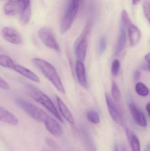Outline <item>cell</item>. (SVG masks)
<instances>
[{
  "label": "cell",
  "mask_w": 150,
  "mask_h": 151,
  "mask_svg": "<svg viewBox=\"0 0 150 151\" xmlns=\"http://www.w3.org/2000/svg\"><path fill=\"white\" fill-rule=\"evenodd\" d=\"M16 102L22 110L37 121L44 122L48 116L43 110L24 99H17Z\"/></svg>",
  "instance_id": "cell-6"
},
{
  "label": "cell",
  "mask_w": 150,
  "mask_h": 151,
  "mask_svg": "<svg viewBox=\"0 0 150 151\" xmlns=\"http://www.w3.org/2000/svg\"><path fill=\"white\" fill-rule=\"evenodd\" d=\"M141 1V0H132V2L134 5H135L138 4V3L140 2Z\"/></svg>",
  "instance_id": "cell-34"
},
{
  "label": "cell",
  "mask_w": 150,
  "mask_h": 151,
  "mask_svg": "<svg viewBox=\"0 0 150 151\" xmlns=\"http://www.w3.org/2000/svg\"><path fill=\"white\" fill-rule=\"evenodd\" d=\"M76 73L78 82L81 86L85 88L88 87L87 77H86V71L83 62L78 61L76 64Z\"/></svg>",
  "instance_id": "cell-13"
},
{
  "label": "cell",
  "mask_w": 150,
  "mask_h": 151,
  "mask_svg": "<svg viewBox=\"0 0 150 151\" xmlns=\"http://www.w3.org/2000/svg\"><path fill=\"white\" fill-rule=\"evenodd\" d=\"M4 10L5 15L9 16H14L20 12L21 8L18 0H9L4 5Z\"/></svg>",
  "instance_id": "cell-16"
},
{
  "label": "cell",
  "mask_w": 150,
  "mask_h": 151,
  "mask_svg": "<svg viewBox=\"0 0 150 151\" xmlns=\"http://www.w3.org/2000/svg\"><path fill=\"white\" fill-rule=\"evenodd\" d=\"M46 128L48 131L56 137H60L63 134L61 127L59 123L53 118L48 117L44 122Z\"/></svg>",
  "instance_id": "cell-10"
},
{
  "label": "cell",
  "mask_w": 150,
  "mask_h": 151,
  "mask_svg": "<svg viewBox=\"0 0 150 151\" xmlns=\"http://www.w3.org/2000/svg\"><path fill=\"white\" fill-rule=\"evenodd\" d=\"M18 1L20 4L21 11L31 7L30 0H18Z\"/></svg>",
  "instance_id": "cell-29"
},
{
  "label": "cell",
  "mask_w": 150,
  "mask_h": 151,
  "mask_svg": "<svg viewBox=\"0 0 150 151\" xmlns=\"http://www.w3.org/2000/svg\"><path fill=\"white\" fill-rule=\"evenodd\" d=\"M141 73H140V72L138 71H136L134 73V79L136 81H138V80L140 79V78H141Z\"/></svg>",
  "instance_id": "cell-31"
},
{
  "label": "cell",
  "mask_w": 150,
  "mask_h": 151,
  "mask_svg": "<svg viewBox=\"0 0 150 151\" xmlns=\"http://www.w3.org/2000/svg\"><path fill=\"white\" fill-rule=\"evenodd\" d=\"M1 35L5 40L15 45H20L23 42L22 36L18 31L14 27L8 26L3 27Z\"/></svg>",
  "instance_id": "cell-8"
},
{
  "label": "cell",
  "mask_w": 150,
  "mask_h": 151,
  "mask_svg": "<svg viewBox=\"0 0 150 151\" xmlns=\"http://www.w3.org/2000/svg\"><path fill=\"white\" fill-rule=\"evenodd\" d=\"M126 40H127V34H126V30L124 26L122 24L115 51H114L115 55L117 56L119 55L123 50L126 44Z\"/></svg>",
  "instance_id": "cell-17"
},
{
  "label": "cell",
  "mask_w": 150,
  "mask_h": 151,
  "mask_svg": "<svg viewBox=\"0 0 150 151\" xmlns=\"http://www.w3.org/2000/svg\"><path fill=\"white\" fill-rule=\"evenodd\" d=\"M126 133L132 151H141L140 143L137 137L129 129H126Z\"/></svg>",
  "instance_id": "cell-19"
},
{
  "label": "cell",
  "mask_w": 150,
  "mask_h": 151,
  "mask_svg": "<svg viewBox=\"0 0 150 151\" xmlns=\"http://www.w3.org/2000/svg\"><path fill=\"white\" fill-rule=\"evenodd\" d=\"M146 108L150 117V102H149V103L147 104L146 106Z\"/></svg>",
  "instance_id": "cell-33"
},
{
  "label": "cell",
  "mask_w": 150,
  "mask_h": 151,
  "mask_svg": "<svg viewBox=\"0 0 150 151\" xmlns=\"http://www.w3.org/2000/svg\"><path fill=\"white\" fill-rule=\"evenodd\" d=\"M0 88L5 90H8L10 89V87L9 83L1 76L0 77Z\"/></svg>",
  "instance_id": "cell-30"
},
{
  "label": "cell",
  "mask_w": 150,
  "mask_h": 151,
  "mask_svg": "<svg viewBox=\"0 0 150 151\" xmlns=\"http://www.w3.org/2000/svg\"><path fill=\"white\" fill-rule=\"evenodd\" d=\"M105 98L108 111L112 119L117 124L122 126L124 122V120L121 113L117 106L114 104L109 94L107 93L105 94Z\"/></svg>",
  "instance_id": "cell-9"
},
{
  "label": "cell",
  "mask_w": 150,
  "mask_h": 151,
  "mask_svg": "<svg viewBox=\"0 0 150 151\" xmlns=\"http://www.w3.org/2000/svg\"><path fill=\"white\" fill-rule=\"evenodd\" d=\"M11 70H13L20 75L23 76L24 77L33 81L36 83H40V82L39 78L36 74L30 70L29 69L20 65L17 64L16 63L14 64Z\"/></svg>",
  "instance_id": "cell-12"
},
{
  "label": "cell",
  "mask_w": 150,
  "mask_h": 151,
  "mask_svg": "<svg viewBox=\"0 0 150 151\" xmlns=\"http://www.w3.org/2000/svg\"><path fill=\"white\" fill-rule=\"evenodd\" d=\"M34 66L39 70L43 75L48 79L61 93H65V88L54 67L48 62L40 58H33L31 60Z\"/></svg>",
  "instance_id": "cell-1"
},
{
  "label": "cell",
  "mask_w": 150,
  "mask_h": 151,
  "mask_svg": "<svg viewBox=\"0 0 150 151\" xmlns=\"http://www.w3.org/2000/svg\"><path fill=\"white\" fill-rule=\"evenodd\" d=\"M0 120L12 126H17L18 123L17 118L4 107H0Z\"/></svg>",
  "instance_id": "cell-15"
},
{
  "label": "cell",
  "mask_w": 150,
  "mask_h": 151,
  "mask_svg": "<svg viewBox=\"0 0 150 151\" xmlns=\"http://www.w3.org/2000/svg\"><path fill=\"white\" fill-rule=\"evenodd\" d=\"M122 151H127V150H126V148H125V147H124V146H123V147H122Z\"/></svg>",
  "instance_id": "cell-36"
},
{
  "label": "cell",
  "mask_w": 150,
  "mask_h": 151,
  "mask_svg": "<svg viewBox=\"0 0 150 151\" xmlns=\"http://www.w3.org/2000/svg\"><path fill=\"white\" fill-rule=\"evenodd\" d=\"M81 133L82 136L83 141L88 151H97L94 142L87 129L83 128L82 130H81Z\"/></svg>",
  "instance_id": "cell-18"
},
{
  "label": "cell",
  "mask_w": 150,
  "mask_h": 151,
  "mask_svg": "<svg viewBox=\"0 0 150 151\" xmlns=\"http://www.w3.org/2000/svg\"><path fill=\"white\" fill-rule=\"evenodd\" d=\"M144 13L150 24V1L144 0L143 3Z\"/></svg>",
  "instance_id": "cell-25"
},
{
  "label": "cell",
  "mask_w": 150,
  "mask_h": 151,
  "mask_svg": "<svg viewBox=\"0 0 150 151\" xmlns=\"http://www.w3.org/2000/svg\"><path fill=\"white\" fill-rule=\"evenodd\" d=\"M86 117L89 121L93 124H98L100 122V118L98 113L93 110H90L86 113Z\"/></svg>",
  "instance_id": "cell-22"
},
{
  "label": "cell",
  "mask_w": 150,
  "mask_h": 151,
  "mask_svg": "<svg viewBox=\"0 0 150 151\" xmlns=\"http://www.w3.org/2000/svg\"><path fill=\"white\" fill-rule=\"evenodd\" d=\"M129 108L136 122L141 127H146L147 126V122L143 113L133 103L129 104Z\"/></svg>",
  "instance_id": "cell-11"
},
{
  "label": "cell",
  "mask_w": 150,
  "mask_h": 151,
  "mask_svg": "<svg viewBox=\"0 0 150 151\" xmlns=\"http://www.w3.org/2000/svg\"><path fill=\"white\" fill-rule=\"evenodd\" d=\"M120 68V64L118 59L114 60L112 64V73L114 76H117L119 74Z\"/></svg>",
  "instance_id": "cell-26"
},
{
  "label": "cell",
  "mask_w": 150,
  "mask_h": 151,
  "mask_svg": "<svg viewBox=\"0 0 150 151\" xmlns=\"http://www.w3.org/2000/svg\"><path fill=\"white\" fill-rule=\"evenodd\" d=\"M121 20L122 24L127 30L130 46L134 47L137 45L141 40V33L139 28L133 24L125 10L122 12Z\"/></svg>",
  "instance_id": "cell-5"
},
{
  "label": "cell",
  "mask_w": 150,
  "mask_h": 151,
  "mask_svg": "<svg viewBox=\"0 0 150 151\" xmlns=\"http://www.w3.org/2000/svg\"><path fill=\"white\" fill-rule=\"evenodd\" d=\"M39 38L47 47L60 52V49L52 30L47 27L41 28L38 32Z\"/></svg>",
  "instance_id": "cell-7"
},
{
  "label": "cell",
  "mask_w": 150,
  "mask_h": 151,
  "mask_svg": "<svg viewBox=\"0 0 150 151\" xmlns=\"http://www.w3.org/2000/svg\"><path fill=\"white\" fill-rule=\"evenodd\" d=\"M25 88L26 93L31 98L46 108L58 120L63 122L62 118L54 105L46 95L31 84H26L25 86Z\"/></svg>",
  "instance_id": "cell-2"
},
{
  "label": "cell",
  "mask_w": 150,
  "mask_h": 151,
  "mask_svg": "<svg viewBox=\"0 0 150 151\" xmlns=\"http://www.w3.org/2000/svg\"><path fill=\"white\" fill-rule=\"evenodd\" d=\"M20 23L23 26L26 25L30 21L31 16V7H30L27 9L20 12Z\"/></svg>",
  "instance_id": "cell-20"
},
{
  "label": "cell",
  "mask_w": 150,
  "mask_h": 151,
  "mask_svg": "<svg viewBox=\"0 0 150 151\" xmlns=\"http://www.w3.org/2000/svg\"><path fill=\"white\" fill-rule=\"evenodd\" d=\"M92 22L89 20L75 43V53L79 61L83 62L86 57L88 46V35L91 29Z\"/></svg>",
  "instance_id": "cell-4"
},
{
  "label": "cell",
  "mask_w": 150,
  "mask_h": 151,
  "mask_svg": "<svg viewBox=\"0 0 150 151\" xmlns=\"http://www.w3.org/2000/svg\"><path fill=\"white\" fill-rule=\"evenodd\" d=\"M114 151H118V147H117V145H114Z\"/></svg>",
  "instance_id": "cell-35"
},
{
  "label": "cell",
  "mask_w": 150,
  "mask_h": 151,
  "mask_svg": "<svg viewBox=\"0 0 150 151\" xmlns=\"http://www.w3.org/2000/svg\"><path fill=\"white\" fill-rule=\"evenodd\" d=\"M80 0H69V2L60 21L61 32L64 34L71 27L79 8Z\"/></svg>",
  "instance_id": "cell-3"
},
{
  "label": "cell",
  "mask_w": 150,
  "mask_h": 151,
  "mask_svg": "<svg viewBox=\"0 0 150 151\" xmlns=\"http://www.w3.org/2000/svg\"><path fill=\"white\" fill-rule=\"evenodd\" d=\"M15 63L11 58L5 55H0V65L1 66L8 69H12Z\"/></svg>",
  "instance_id": "cell-21"
},
{
  "label": "cell",
  "mask_w": 150,
  "mask_h": 151,
  "mask_svg": "<svg viewBox=\"0 0 150 151\" xmlns=\"http://www.w3.org/2000/svg\"><path fill=\"white\" fill-rule=\"evenodd\" d=\"M56 101L60 112L64 119L70 124L72 125L75 124V119L68 106L58 96L56 97Z\"/></svg>",
  "instance_id": "cell-14"
},
{
  "label": "cell",
  "mask_w": 150,
  "mask_h": 151,
  "mask_svg": "<svg viewBox=\"0 0 150 151\" xmlns=\"http://www.w3.org/2000/svg\"><path fill=\"white\" fill-rule=\"evenodd\" d=\"M112 95L113 99L116 101H119L121 98L120 91L115 82H113L112 83Z\"/></svg>",
  "instance_id": "cell-24"
},
{
  "label": "cell",
  "mask_w": 150,
  "mask_h": 151,
  "mask_svg": "<svg viewBox=\"0 0 150 151\" xmlns=\"http://www.w3.org/2000/svg\"><path fill=\"white\" fill-rule=\"evenodd\" d=\"M145 60L150 65V52L145 56Z\"/></svg>",
  "instance_id": "cell-32"
},
{
  "label": "cell",
  "mask_w": 150,
  "mask_h": 151,
  "mask_svg": "<svg viewBox=\"0 0 150 151\" xmlns=\"http://www.w3.org/2000/svg\"><path fill=\"white\" fill-rule=\"evenodd\" d=\"M106 47V38L105 36H102L100 39L99 42L98 50L100 54H103L105 50Z\"/></svg>",
  "instance_id": "cell-27"
},
{
  "label": "cell",
  "mask_w": 150,
  "mask_h": 151,
  "mask_svg": "<svg viewBox=\"0 0 150 151\" xmlns=\"http://www.w3.org/2000/svg\"><path fill=\"white\" fill-rule=\"evenodd\" d=\"M45 142L48 146L53 150L58 151L60 150V147L58 144L51 138L47 137L45 139Z\"/></svg>",
  "instance_id": "cell-28"
},
{
  "label": "cell",
  "mask_w": 150,
  "mask_h": 151,
  "mask_svg": "<svg viewBox=\"0 0 150 151\" xmlns=\"http://www.w3.org/2000/svg\"><path fill=\"white\" fill-rule=\"evenodd\" d=\"M135 90L137 94L142 96H146L149 95V90L148 87L142 83H137L136 85Z\"/></svg>",
  "instance_id": "cell-23"
}]
</instances>
